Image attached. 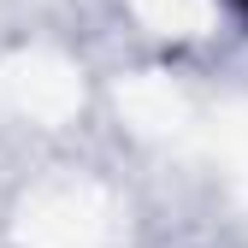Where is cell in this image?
<instances>
[{
    "label": "cell",
    "mask_w": 248,
    "mask_h": 248,
    "mask_svg": "<svg viewBox=\"0 0 248 248\" xmlns=\"http://www.w3.org/2000/svg\"><path fill=\"white\" fill-rule=\"evenodd\" d=\"M236 6H248V0H236Z\"/></svg>",
    "instance_id": "cell-1"
}]
</instances>
